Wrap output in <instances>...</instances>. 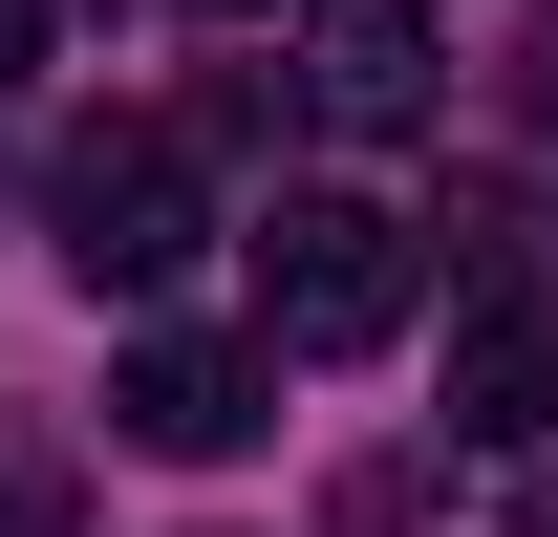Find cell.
Masks as SVG:
<instances>
[{
	"mask_svg": "<svg viewBox=\"0 0 558 537\" xmlns=\"http://www.w3.org/2000/svg\"><path fill=\"white\" fill-rule=\"evenodd\" d=\"M22 65H44V0H0V86H22Z\"/></svg>",
	"mask_w": 558,
	"mask_h": 537,
	"instance_id": "8992f818",
	"label": "cell"
},
{
	"mask_svg": "<svg viewBox=\"0 0 558 537\" xmlns=\"http://www.w3.org/2000/svg\"><path fill=\"white\" fill-rule=\"evenodd\" d=\"M451 430L473 452H558V279L537 259H473V301H451Z\"/></svg>",
	"mask_w": 558,
	"mask_h": 537,
	"instance_id": "277c9868",
	"label": "cell"
},
{
	"mask_svg": "<svg viewBox=\"0 0 558 537\" xmlns=\"http://www.w3.org/2000/svg\"><path fill=\"white\" fill-rule=\"evenodd\" d=\"M44 237H65L86 301H150V279L215 237V215H194V130H86L65 172H44Z\"/></svg>",
	"mask_w": 558,
	"mask_h": 537,
	"instance_id": "7a4b0ae2",
	"label": "cell"
},
{
	"mask_svg": "<svg viewBox=\"0 0 558 537\" xmlns=\"http://www.w3.org/2000/svg\"><path fill=\"white\" fill-rule=\"evenodd\" d=\"M108 430L172 452V473H215V452H258V430H279V366H258V344H215V323H150L130 366H108Z\"/></svg>",
	"mask_w": 558,
	"mask_h": 537,
	"instance_id": "3957f363",
	"label": "cell"
},
{
	"mask_svg": "<svg viewBox=\"0 0 558 537\" xmlns=\"http://www.w3.org/2000/svg\"><path fill=\"white\" fill-rule=\"evenodd\" d=\"M301 108H323L344 151L429 130V108H451V86H429V22H409V0H301Z\"/></svg>",
	"mask_w": 558,
	"mask_h": 537,
	"instance_id": "5b68a950",
	"label": "cell"
},
{
	"mask_svg": "<svg viewBox=\"0 0 558 537\" xmlns=\"http://www.w3.org/2000/svg\"><path fill=\"white\" fill-rule=\"evenodd\" d=\"M409 215L387 194H279L258 215V366H365V344L409 323Z\"/></svg>",
	"mask_w": 558,
	"mask_h": 537,
	"instance_id": "6da1fadb",
	"label": "cell"
},
{
	"mask_svg": "<svg viewBox=\"0 0 558 537\" xmlns=\"http://www.w3.org/2000/svg\"><path fill=\"white\" fill-rule=\"evenodd\" d=\"M215 22H279V0H215Z\"/></svg>",
	"mask_w": 558,
	"mask_h": 537,
	"instance_id": "52a82bcc",
	"label": "cell"
}]
</instances>
